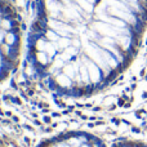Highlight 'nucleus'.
I'll use <instances>...</instances> for the list:
<instances>
[{"label":"nucleus","instance_id":"f257e3e1","mask_svg":"<svg viewBox=\"0 0 147 147\" xmlns=\"http://www.w3.org/2000/svg\"><path fill=\"white\" fill-rule=\"evenodd\" d=\"M146 22L147 0H36L27 61L48 90L88 96L123 70Z\"/></svg>","mask_w":147,"mask_h":147},{"label":"nucleus","instance_id":"f03ea898","mask_svg":"<svg viewBox=\"0 0 147 147\" xmlns=\"http://www.w3.org/2000/svg\"><path fill=\"white\" fill-rule=\"evenodd\" d=\"M22 31L20 16L5 0H0V83L8 79L20 61Z\"/></svg>","mask_w":147,"mask_h":147},{"label":"nucleus","instance_id":"7ed1b4c3","mask_svg":"<svg viewBox=\"0 0 147 147\" xmlns=\"http://www.w3.org/2000/svg\"><path fill=\"white\" fill-rule=\"evenodd\" d=\"M133 147H138V146H133Z\"/></svg>","mask_w":147,"mask_h":147}]
</instances>
